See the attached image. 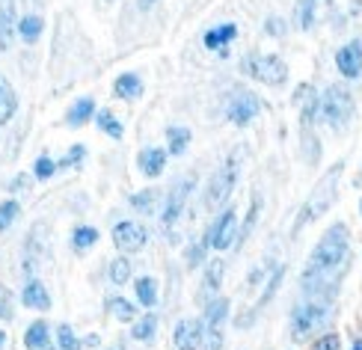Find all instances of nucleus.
<instances>
[{
	"instance_id": "ddd939ff",
	"label": "nucleus",
	"mask_w": 362,
	"mask_h": 350,
	"mask_svg": "<svg viewBox=\"0 0 362 350\" xmlns=\"http://www.w3.org/2000/svg\"><path fill=\"white\" fill-rule=\"evenodd\" d=\"M167 158H170L167 148L146 146L140 155H137V166H140V173L146 178H158V175H163V170H167Z\"/></svg>"
},
{
	"instance_id": "0eeeda50",
	"label": "nucleus",
	"mask_w": 362,
	"mask_h": 350,
	"mask_svg": "<svg viewBox=\"0 0 362 350\" xmlns=\"http://www.w3.org/2000/svg\"><path fill=\"white\" fill-rule=\"evenodd\" d=\"M48 226L39 223L33 226V232L27 238V250H24V273L27 276H33V273L48 262Z\"/></svg>"
},
{
	"instance_id": "cd10ccee",
	"label": "nucleus",
	"mask_w": 362,
	"mask_h": 350,
	"mask_svg": "<svg viewBox=\"0 0 362 350\" xmlns=\"http://www.w3.org/2000/svg\"><path fill=\"white\" fill-rule=\"evenodd\" d=\"M107 309H110V315L116 317V321H122V324H134V317H137V309H134V303L125 300V297H119V294L107 300Z\"/></svg>"
},
{
	"instance_id": "7ed1b4c3",
	"label": "nucleus",
	"mask_w": 362,
	"mask_h": 350,
	"mask_svg": "<svg viewBox=\"0 0 362 350\" xmlns=\"http://www.w3.org/2000/svg\"><path fill=\"white\" fill-rule=\"evenodd\" d=\"M351 116H354V95L341 83L327 86L324 95L318 98V116L315 119H321V122H327L329 128L341 131L351 122Z\"/></svg>"
},
{
	"instance_id": "58836bf2",
	"label": "nucleus",
	"mask_w": 362,
	"mask_h": 350,
	"mask_svg": "<svg viewBox=\"0 0 362 350\" xmlns=\"http://www.w3.org/2000/svg\"><path fill=\"white\" fill-rule=\"evenodd\" d=\"M312 350H341V339L336 336V332H327V336H321L312 344Z\"/></svg>"
},
{
	"instance_id": "f3484780",
	"label": "nucleus",
	"mask_w": 362,
	"mask_h": 350,
	"mask_svg": "<svg viewBox=\"0 0 362 350\" xmlns=\"http://www.w3.org/2000/svg\"><path fill=\"white\" fill-rule=\"evenodd\" d=\"M113 95L122 98V101H137V98L143 95V81H140V74H134V71L119 74V78L113 81Z\"/></svg>"
},
{
	"instance_id": "1a4fd4ad",
	"label": "nucleus",
	"mask_w": 362,
	"mask_h": 350,
	"mask_svg": "<svg viewBox=\"0 0 362 350\" xmlns=\"http://www.w3.org/2000/svg\"><path fill=\"white\" fill-rule=\"evenodd\" d=\"M146 229L140 223H134V220H119L113 226V243H116V250H122V252H140L146 247Z\"/></svg>"
},
{
	"instance_id": "39448f33",
	"label": "nucleus",
	"mask_w": 362,
	"mask_h": 350,
	"mask_svg": "<svg viewBox=\"0 0 362 350\" xmlns=\"http://www.w3.org/2000/svg\"><path fill=\"white\" fill-rule=\"evenodd\" d=\"M244 74H250L252 81H259L264 86H282L288 81V63L276 54H252L240 63Z\"/></svg>"
},
{
	"instance_id": "2f4dec72",
	"label": "nucleus",
	"mask_w": 362,
	"mask_h": 350,
	"mask_svg": "<svg viewBox=\"0 0 362 350\" xmlns=\"http://www.w3.org/2000/svg\"><path fill=\"white\" fill-rule=\"evenodd\" d=\"M223 273H226V262H223V258H214V262L205 264V285L211 288V291H220Z\"/></svg>"
},
{
	"instance_id": "6e6552de",
	"label": "nucleus",
	"mask_w": 362,
	"mask_h": 350,
	"mask_svg": "<svg viewBox=\"0 0 362 350\" xmlns=\"http://www.w3.org/2000/svg\"><path fill=\"white\" fill-rule=\"evenodd\" d=\"M211 247L214 250H229L235 247V240H238V214H235V208H223L220 211V217L217 223L211 226Z\"/></svg>"
},
{
	"instance_id": "412c9836",
	"label": "nucleus",
	"mask_w": 362,
	"mask_h": 350,
	"mask_svg": "<svg viewBox=\"0 0 362 350\" xmlns=\"http://www.w3.org/2000/svg\"><path fill=\"white\" fill-rule=\"evenodd\" d=\"M15 110H18V95H15V89L9 86L6 78H0V125H6L15 116Z\"/></svg>"
},
{
	"instance_id": "f03ea898",
	"label": "nucleus",
	"mask_w": 362,
	"mask_h": 350,
	"mask_svg": "<svg viewBox=\"0 0 362 350\" xmlns=\"http://www.w3.org/2000/svg\"><path fill=\"white\" fill-rule=\"evenodd\" d=\"M341 173H344V163H333L329 170L324 173V178L315 185V190L309 193V199L303 202V208H300V214H297V223H294V235L303 229V226L315 223V220H321L329 205L336 202V193H339V181H341Z\"/></svg>"
},
{
	"instance_id": "4be33fe9",
	"label": "nucleus",
	"mask_w": 362,
	"mask_h": 350,
	"mask_svg": "<svg viewBox=\"0 0 362 350\" xmlns=\"http://www.w3.org/2000/svg\"><path fill=\"white\" fill-rule=\"evenodd\" d=\"M226 317H229V300H226V297H217V300H211L208 306H205L202 324H205V327H223V324H226Z\"/></svg>"
},
{
	"instance_id": "393cba45",
	"label": "nucleus",
	"mask_w": 362,
	"mask_h": 350,
	"mask_svg": "<svg viewBox=\"0 0 362 350\" xmlns=\"http://www.w3.org/2000/svg\"><path fill=\"white\" fill-rule=\"evenodd\" d=\"M95 243H98V229H95V226H78V229L71 232L74 252H86V250H93Z\"/></svg>"
},
{
	"instance_id": "79ce46f5",
	"label": "nucleus",
	"mask_w": 362,
	"mask_h": 350,
	"mask_svg": "<svg viewBox=\"0 0 362 350\" xmlns=\"http://www.w3.org/2000/svg\"><path fill=\"white\" fill-rule=\"evenodd\" d=\"M152 4H158V0H140V9H148Z\"/></svg>"
},
{
	"instance_id": "c03bdc74",
	"label": "nucleus",
	"mask_w": 362,
	"mask_h": 350,
	"mask_svg": "<svg viewBox=\"0 0 362 350\" xmlns=\"http://www.w3.org/2000/svg\"><path fill=\"white\" fill-rule=\"evenodd\" d=\"M351 350H362V342H354V347Z\"/></svg>"
},
{
	"instance_id": "c9c22d12",
	"label": "nucleus",
	"mask_w": 362,
	"mask_h": 350,
	"mask_svg": "<svg viewBox=\"0 0 362 350\" xmlns=\"http://www.w3.org/2000/svg\"><path fill=\"white\" fill-rule=\"evenodd\" d=\"M155 199H158L155 190H140V193L131 196V208H134V211H143V214H146V211L155 208Z\"/></svg>"
},
{
	"instance_id": "a18cd8bd",
	"label": "nucleus",
	"mask_w": 362,
	"mask_h": 350,
	"mask_svg": "<svg viewBox=\"0 0 362 350\" xmlns=\"http://www.w3.org/2000/svg\"><path fill=\"white\" fill-rule=\"evenodd\" d=\"M359 214H362V199H359Z\"/></svg>"
},
{
	"instance_id": "a211bd4d",
	"label": "nucleus",
	"mask_w": 362,
	"mask_h": 350,
	"mask_svg": "<svg viewBox=\"0 0 362 350\" xmlns=\"http://www.w3.org/2000/svg\"><path fill=\"white\" fill-rule=\"evenodd\" d=\"M93 116H95V101L93 98H78L66 113V125L69 128H83Z\"/></svg>"
},
{
	"instance_id": "4c0bfd02",
	"label": "nucleus",
	"mask_w": 362,
	"mask_h": 350,
	"mask_svg": "<svg viewBox=\"0 0 362 350\" xmlns=\"http://www.w3.org/2000/svg\"><path fill=\"white\" fill-rule=\"evenodd\" d=\"M264 33L267 36H285L288 33V24H285V18H279V15H270L264 21Z\"/></svg>"
},
{
	"instance_id": "a878e982",
	"label": "nucleus",
	"mask_w": 362,
	"mask_h": 350,
	"mask_svg": "<svg viewBox=\"0 0 362 350\" xmlns=\"http://www.w3.org/2000/svg\"><path fill=\"white\" fill-rule=\"evenodd\" d=\"M324 0H297V27L300 30H312L315 18H318V6Z\"/></svg>"
},
{
	"instance_id": "9d476101",
	"label": "nucleus",
	"mask_w": 362,
	"mask_h": 350,
	"mask_svg": "<svg viewBox=\"0 0 362 350\" xmlns=\"http://www.w3.org/2000/svg\"><path fill=\"white\" fill-rule=\"evenodd\" d=\"M193 185H196V178H185V181H178V185L173 187L167 205H163V214H160V226H163V229H173V226L178 223L181 211H185V205H187V196H190Z\"/></svg>"
},
{
	"instance_id": "5701e85b",
	"label": "nucleus",
	"mask_w": 362,
	"mask_h": 350,
	"mask_svg": "<svg viewBox=\"0 0 362 350\" xmlns=\"http://www.w3.org/2000/svg\"><path fill=\"white\" fill-rule=\"evenodd\" d=\"M134 294H137V300L143 303L146 309L158 306V279H152V276H140L137 282H134Z\"/></svg>"
},
{
	"instance_id": "e433bc0d",
	"label": "nucleus",
	"mask_w": 362,
	"mask_h": 350,
	"mask_svg": "<svg viewBox=\"0 0 362 350\" xmlns=\"http://www.w3.org/2000/svg\"><path fill=\"white\" fill-rule=\"evenodd\" d=\"M33 173H36V178H42V181L51 178V175L57 173V161H51L48 155H42V158L33 163Z\"/></svg>"
},
{
	"instance_id": "20e7f679",
	"label": "nucleus",
	"mask_w": 362,
	"mask_h": 350,
	"mask_svg": "<svg viewBox=\"0 0 362 350\" xmlns=\"http://www.w3.org/2000/svg\"><path fill=\"white\" fill-rule=\"evenodd\" d=\"M329 321V300L321 297H306L291 315V339L300 342L312 336L315 329H321Z\"/></svg>"
},
{
	"instance_id": "9b49d317",
	"label": "nucleus",
	"mask_w": 362,
	"mask_h": 350,
	"mask_svg": "<svg viewBox=\"0 0 362 350\" xmlns=\"http://www.w3.org/2000/svg\"><path fill=\"white\" fill-rule=\"evenodd\" d=\"M336 69L344 81H356L362 74V39H351L336 51Z\"/></svg>"
},
{
	"instance_id": "7c9ffc66",
	"label": "nucleus",
	"mask_w": 362,
	"mask_h": 350,
	"mask_svg": "<svg viewBox=\"0 0 362 350\" xmlns=\"http://www.w3.org/2000/svg\"><path fill=\"white\" fill-rule=\"evenodd\" d=\"M107 276H110L113 285H125V282L131 279V262H128L125 255L113 258V262H110V270H107Z\"/></svg>"
},
{
	"instance_id": "2eb2a0df",
	"label": "nucleus",
	"mask_w": 362,
	"mask_h": 350,
	"mask_svg": "<svg viewBox=\"0 0 362 350\" xmlns=\"http://www.w3.org/2000/svg\"><path fill=\"white\" fill-rule=\"evenodd\" d=\"M21 303L27 309H36V312H48L51 309V294L39 279H30L21 291Z\"/></svg>"
},
{
	"instance_id": "b1692460",
	"label": "nucleus",
	"mask_w": 362,
	"mask_h": 350,
	"mask_svg": "<svg viewBox=\"0 0 362 350\" xmlns=\"http://www.w3.org/2000/svg\"><path fill=\"white\" fill-rule=\"evenodd\" d=\"M15 39V9L9 4L0 6V51H9Z\"/></svg>"
},
{
	"instance_id": "473e14b6",
	"label": "nucleus",
	"mask_w": 362,
	"mask_h": 350,
	"mask_svg": "<svg viewBox=\"0 0 362 350\" xmlns=\"http://www.w3.org/2000/svg\"><path fill=\"white\" fill-rule=\"evenodd\" d=\"M57 347H59V350H81L83 342L74 336V329H71L69 324H59V327H57Z\"/></svg>"
},
{
	"instance_id": "f257e3e1",
	"label": "nucleus",
	"mask_w": 362,
	"mask_h": 350,
	"mask_svg": "<svg viewBox=\"0 0 362 350\" xmlns=\"http://www.w3.org/2000/svg\"><path fill=\"white\" fill-rule=\"evenodd\" d=\"M348 258H351V232L344 223H333L321 235L318 247L312 250L303 276H300L306 297L333 300L339 279L344 276V267H348Z\"/></svg>"
},
{
	"instance_id": "c85d7f7f",
	"label": "nucleus",
	"mask_w": 362,
	"mask_h": 350,
	"mask_svg": "<svg viewBox=\"0 0 362 350\" xmlns=\"http://www.w3.org/2000/svg\"><path fill=\"white\" fill-rule=\"evenodd\" d=\"M42 30H45V21L39 18V15H24V18L18 21V36H21V39H24L27 45L39 42Z\"/></svg>"
},
{
	"instance_id": "37998d69",
	"label": "nucleus",
	"mask_w": 362,
	"mask_h": 350,
	"mask_svg": "<svg viewBox=\"0 0 362 350\" xmlns=\"http://www.w3.org/2000/svg\"><path fill=\"white\" fill-rule=\"evenodd\" d=\"M4 342H6V332L0 329V350H4Z\"/></svg>"
},
{
	"instance_id": "ea45409f",
	"label": "nucleus",
	"mask_w": 362,
	"mask_h": 350,
	"mask_svg": "<svg viewBox=\"0 0 362 350\" xmlns=\"http://www.w3.org/2000/svg\"><path fill=\"white\" fill-rule=\"evenodd\" d=\"M255 217H259V199H255L252 205H250V214H247V223L240 226V235H238V240H247L250 238V232H252V226H255Z\"/></svg>"
},
{
	"instance_id": "4468645a",
	"label": "nucleus",
	"mask_w": 362,
	"mask_h": 350,
	"mask_svg": "<svg viewBox=\"0 0 362 350\" xmlns=\"http://www.w3.org/2000/svg\"><path fill=\"white\" fill-rule=\"evenodd\" d=\"M173 342H175L178 350H199V344H202V321H178Z\"/></svg>"
},
{
	"instance_id": "bb28decb",
	"label": "nucleus",
	"mask_w": 362,
	"mask_h": 350,
	"mask_svg": "<svg viewBox=\"0 0 362 350\" xmlns=\"http://www.w3.org/2000/svg\"><path fill=\"white\" fill-rule=\"evenodd\" d=\"M155 332H158V315L148 312V315H143V317H137V321H134L131 336H134V342H152Z\"/></svg>"
},
{
	"instance_id": "f8f14e48",
	"label": "nucleus",
	"mask_w": 362,
	"mask_h": 350,
	"mask_svg": "<svg viewBox=\"0 0 362 350\" xmlns=\"http://www.w3.org/2000/svg\"><path fill=\"white\" fill-rule=\"evenodd\" d=\"M259 110H262V101H259V98L250 95V93H240L235 101H229V107H226V116H229L232 125L244 128V125H250L255 116H259Z\"/></svg>"
},
{
	"instance_id": "a19ab883",
	"label": "nucleus",
	"mask_w": 362,
	"mask_h": 350,
	"mask_svg": "<svg viewBox=\"0 0 362 350\" xmlns=\"http://www.w3.org/2000/svg\"><path fill=\"white\" fill-rule=\"evenodd\" d=\"M83 155H86V146H71V148H69V155H66L63 161H59L57 166H63V170H66V166H74V163H78Z\"/></svg>"
},
{
	"instance_id": "f704fd0d",
	"label": "nucleus",
	"mask_w": 362,
	"mask_h": 350,
	"mask_svg": "<svg viewBox=\"0 0 362 350\" xmlns=\"http://www.w3.org/2000/svg\"><path fill=\"white\" fill-rule=\"evenodd\" d=\"M199 350H223V327H205L202 324V344Z\"/></svg>"
},
{
	"instance_id": "c756f323",
	"label": "nucleus",
	"mask_w": 362,
	"mask_h": 350,
	"mask_svg": "<svg viewBox=\"0 0 362 350\" xmlns=\"http://www.w3.org/2000/svg\"><path fill=\"white\" fill-rule=\"evenodd\" d=\"M95 125L104 131V134H107V136H113V140H122V125H119V119L110 113V110H98L95 113Z\"/></svg>"
},
{
	"instance_id": "aec40b11",
	"label": "nucleus",
	"mask_w": 362,
	"mask_h": 350,
	"mask_svg": "<svg viewBox=\"0 0 362 350\" xmlns=\"http://www.w3.org/2000/svg\"><path fill=\"white\" fill-rule=\"evenodd\" d=\"M190 140H193L190 128H185V125H170L167 128V151L170 155H185V151L190 148Z\"/></svg>"
},
{
	"instance_id": "72a5a7b5",
	"label": "nucleus",
	"mask_w": 362,
	"mask_h": 350,
	"mask_svg": "<svg viewBox=\"0 0 362 350\" xmlns=\"http://www.w3.org/2000/svg\"><path fill=\"white\" fill-rule=\"evenodd\" d=\"M18 214H21V205L15 202V199H4V202H0V232H6L9 226L18 220Z\"/></svg>"
},
{
	"instance_id": "6ab92c4d",
	"label": "nucleus",
	"mask_w": 362,
	"mask_h": 350,
	"mask_svg": "<svg viewBox=\"0 0 362 350\" xmlns=\"http://www.w3.org/2000/svg\"><path fill=\"white\" fill-rule=\"evenodd\" d=\"M235 36H238V24H217V27H211L205 33V48L208 51H220L223 45H232Z\"/></svg>"
},
{
	"instance_id": "dca6fc26",
	"label": "nucleus",
	"mask_w": 362,
	"mask_h": 350,
	"mask_svg": "<svg viewBox=\"0 0 362 350\" xmlns=\"http://www.w3.org/2000/svg\"><path fill=\"white\" fill-rule=\"evenodd\" d=\"M24 347H27V350H54L48 321H33V324L27 327V332H24Z\"/></svg>"
},
{
	"instance_id": "423d86ee",
	"label": "nucleus",
	"mask_w": 362,
	"mask_h": 350,
	"mask_svg": "<svg viewBox=\"0 0 362 350\" xmlns=\"http://www.w3.org/2000/svg\"><path fill=\"white\" fill-rule=\"evenodd\" d=\"M238 185V166L226 163L223 170H217L214 175L208 178V187H205V196H202V208L205 211H223L226 202H229V196Z\"/></svg>"
}]
</instances>
